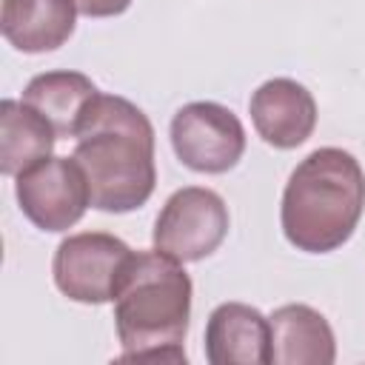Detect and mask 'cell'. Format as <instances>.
<instances>
[{"label": "cell", "mask_w": 365, "mask_h": 365, "mask_svg": "<svg viewBox=\"0 0 365 365\" xmlns=\"http://www.w3.org/2000/svg\"><path fill=\"white\" fill-rule=\"evenodd\" d=\"M74 160L80 163L91 205L125 214L154 194V125L125 97L94 94L77 123Z\"/></svg>", "instance_id": "1"}, {"label": "cell", "mask_w": 365, "mask_h": 365, "mask_svg": "<svg viewBox=\"0 0 365 365\" xmlns=\"http://www.w3.org/2000/svg\"><path fill=\"white\" fill-rule=\"evenodd\" d=\"M268 322L274 365H331L336 359L334 331L317 308L288 302L279 305Z\"/></svg>", "instance_id": "10"}, {"label": "cell", "mask_w": 365, "mask_h": 365, "mask_svg": "<svg viewBox=\"0 0 365 365\" xmlns=\"http://www.w3.org/2000/svg\"><path fill=\"white\" fill-rule=\"evenodd\" d=\"M365 211V171L342 148L311 151L288 177L279 205L285 240L305 254H328L351 240Z\"/></svg>", "instance_id": "3"}, {"label": "cell", "mask_w": 365, "mask_h": 365, "mask_svg": "<svg viewBox=\"0 0 365 365\" xmlns=\"http://www.w3.org/2000/svg\"><path fill=\"white\" fill-rule=\"evenodd\" d=\"M97 94V86L80 71H46L29 80L23 88V103L37 108L57 131V137H74L77 123Z\"/></svg>", "instance_id": "13"}, {"label": "cell", "mask_w": 365, "mask_h": 365, "mask_svg": "<svg viewBox=\"0 0 365 365\" xmlns=\"http://www.w3.org/2000/svg\"><path fill=\"white\" fill-rule=\"evenodd\" d=\"M205 359L211 365L271 362V322L245 302H222L205 322Z\"/></svg>", "instance_id": "9"}, {"label": "cell", "mask_w": 365, "mask_h": 365, "mask_svg": "<svg viewBox=\"0 0 365 365\" xmlns=\"http://www.w3.org/2000/svg\"><path fill=\"white\" fill-rule=\"evenodd\" d=\"M231 217L225 200L202 185H185L174 191L154 222V248L180 259V262H197L211 257L225 234H228Z\"/></svg>", "instance_id": "4"}, {"label": "cell", "mask_w": 365, "mask_h": 365, "mask_svg": "<svg viewBox=\"0 0 365 365\" xmlns=\"http://www.w3.org/2000/svg\"><path fill=\"white\" fill-rule=\"evenodd\" d=\"M128 257L131 248L114 234H103V231L71 234L54 251L51 259L54 285L60 288V294H66L74 302L103 305L114 299V288Z\"/></svg>", "instance_id": "6"}, {"label": "cell", "mask_w": 365, "mask_h": 365, "mask_svg": "<svg viewBox=\"0 0 365 365\" xmlns=\"http://www.w3.org/2000/svg\"><path fill=\"white\" fill-rule=\"evenodd\" d=\"M74 0H0L3 37L26 54L60 48L74 34Z\"/></svg>", "instance_id": "11"}, {"label": "cell", "mask_w": 365, "mask_h": 365, "mask_svg": "<svg viewBox=\"0 0 365 365\" xmlns=\"http://www.w3.org/2000/svg\"><path fill=\"white\" fill-rule=\"evenodd\" d=\"M191 277L163 251H131L114 288L120 362H185Z\"/></svg>", "instance_id": "2"}, {"label": "cell", "mask_w": 365, "mask_h": 365, "mask_svg": "<svg viewBox=\"0 0 365 365\" xmlns=\"http://www.w3.org/2000/svg\"><path fill=\"white\" fill-rule=\"evenodd\" d=\"M57 143L54 125L23 100L0 103V171L17 177L34 163L51 157Z\"/></svg>", "instance_id": "12"}, {"label": "cell", "mask_w": 365, "mask_h": 365, "mask_svg": "<svg viewBox=\"0 0 365 365\" xmlns=\"http://www.w3.org/2000/svg\"><path fill=\"white\" fill-rule=\"evenodd\" d=\"M251 123L257 134L274 145V148H297L302 145L317 125V100L314 94L291 80V77H274L265 80L248 100Z\"/></svg>", "instance_id": "8"}, {"label": "cell", "mask_w": 365, "mask_h": 365, "mask_svg": "<svg viewBox=\"0 0 365 365\" xmlns=\"http://www.w3.org/2000/svg\"><path fill=\"white\" fill-rule=\"evenodd\" d=\"M171 145L185 168L197 174H225L245 154V128L231 108L197 100L174 114Z\"/></svg>", "instance_id": "5"}, {"label": "cell", "mask_w": 365, "mask_h": 365, "mask_svg": "<svg viewBox=\"0 0 365 365\" xmlns=\"http://www.w3.org/2000/svg\"><path fill=\"white\" fill-rule=\"evenodd\" d=\"M74 6L86 17H117L131 6V0H74Z\"/></svg>", "instance_id": "14"}, {"label": "cell", "mask_w": 365, "mask_h": 365, "mask_svg": "<svg viewBox=\"0 0 365 365\" xmlns=\"http://www.w3.org/2000/svg\"><path fill=\"white\" fill-rule=\"evenodd\" d=\"M20 211L40 231H68L91 205L88 182L74 157H46L17 174Z\"/></svg>", "instance_id": "7"}]
</instances>
